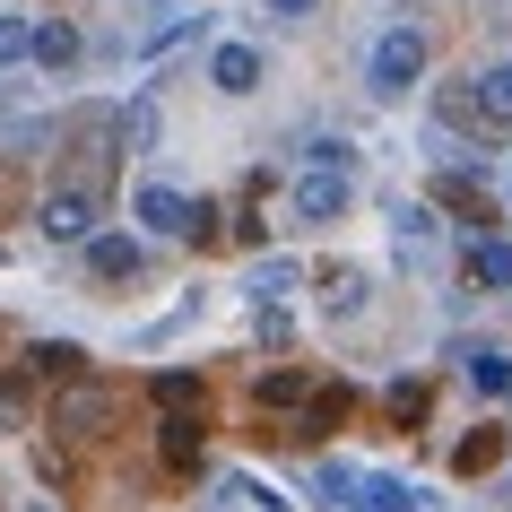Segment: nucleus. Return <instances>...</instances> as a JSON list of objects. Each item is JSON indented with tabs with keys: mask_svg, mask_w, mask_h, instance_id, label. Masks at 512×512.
Wrapping results in <instances>:
<instances>
[{
	"mask_svg": "<svg viewBox=\"0 0 512 512\" xmlns=\"http://www.w3.org/2000/svg\"><path fill=\"white\" fill-rule=\"evenodd\" d=\"M426 79V27H382L374 53H365V87L374 96H408Z\"/></svg>",
	"mask_w": 512,
	"mask_h": 512,
	"instance_id": "nucleus-1",
	"label": "nucleus"
},
{
	"mask_svg": "<svg viewBox=\"0 0 512 512\" xmlns=\"http://www.w3.org/2000/svg\"><path fill=\"white\" fill-rule=\"evenodd\" d=\"M139 235H174V243H209L217 217H200V200H183L174 183H139Z\"/></svg>",
	"mask_w": 512,
	"mask_h": 512,
	"instance_id": "nucleus-2",
	"label": "nucleus"
},
{
	"mask_svg": "<svg viewBox=\"0 0 512 512\" xmlns=\"http://www.w3.org/2000/svg\"><path fill=\"white\" fill-rule=\"evenodd\" d=\"M96 217H105V174H70V183L44 200V235L53 243H87Z\"/></svg>",
	"mask_w": 512,
	"mask_h": 512,
	"instance_id": "nucleus-3",
	"label": "nucleus"
},
{
	"mask_svg": "<svg viewBox=\"0 0 512 512\" xmlns=\"http://www.w3.org/2000/svg\"><path fill=\"white\" fill-rule=\"evenodd\" d=\"M348 200H356V165H313V174L296 183V217L304 226H330Z\"/></svg>",
	"mask_w": 512,
	"mask_h": 512,
	"instance_id": "nucleus-4",
	"label": "nucleus"
},
{
	"mask_svg": "<svg viewBox=\"0 0 512 512\" xmlns=\"http://www.w3.org/2000/svg\"><path fill=\"white\" fill-rule=\"evenodd\" d=\"M460 270H469V287H486V296H504V287H512V243H504V235H469V252H460Z\"/></svg>",
	"mask_w": 512,
	"mask_h": 512,
	"instance_id": "nucleus-5",
	"label": "nucleus"
},
{
	"mask_svg": "<svg viewBox=\"0 0 512 512\" xmlns=\"http://www.w3.org/2000/svg\"><path fill=\"white\" fill-rule=\"evenodd\" d=\"M79 53H87V44H79L70 18H44V27L27 35V61H35V70H79Z\"/></svg>",
	"mask_w": 512,
	"mask_h": 512,
	"instance_id": "nucleus-6",
	"label": "nucleus"
},
{
	"mask_svg": "<svg viewBox=\"0 0 512 512\" xmlns=\"http://www.w3.org/2000/svg\"><path fill=\"white\" fill-rule=\"evenodd\" d=\"M209 79H217V96H252V87H261V53H252V44H217Z\"/></svg>",
	"mask_w": 512,
	"mask_h": 512,
	"instance_id": "nucleus-7",
	"label": "nucleus"
},
{
	"mask_svg": "<svg viewBox=\"0 0 512 512\" xmlns=\"http://www.w3.org/2000/svg\"><path fill=\"white\" fill-rule=\"evenodd\" d=\"M139 261H148V243H139V235H87V270H96V278H131Z\"/></svg>",
	"mask_w": 512,
	"mask_h": 512,
	"instance_id": "nucleus-8",
	"label": "nucleus"
},
{
	"mask_svg": "<svg viewBox=\"0 0 512 512\" xmlns=\"http://www.w3.org/2000/svg\"><path fill=\"white\" fill-rule=\"evenodd\" d=\"M460 374H469V391H478V400H504V391H512V356H495V348H460Z\"/></svg>",
	"mask_w": 512,
	"mask_h": 512,
	"instance_id": "nucleus-9",
	"label": "nucleus"
},
{
	"mask_svg": "<svg viewBox=\"0 0 512 512\" xmlns=\"http://www.w3.org/2000/svg\"><path fill=\"white\" fill-rule=\"evenodd\" d=\"M356 504H365V512H426L408 478H356Z\"/></svg>",
	"mask_w": 512,
	"mask_h": 512,
	"instance_id": "nucleus-10",
	"label": "nucleus"
},
{
	"mask_svg": "<svg viewBox=\"0 0 512 512\" xmlns=\"http://www.w3.org/2000/svg\"><path fill=\"white\" fill-rule=\"evenodd\" d=\"M469 105H478L486 122H512V70H478V87H469Z\"/></svg>",
	"mask_w": 512,
	"mask_h": 512,
	"instance_id": "nucleus-11",
	"label": "nucleus"
},
{
	"mask_svg": "<svg viewBox=\"0 0 512 512\" xmlns=\"http://www.w3.org/2000/svg\"><path fill=\"white\" fill-rule=\"evenodd\" d=\"M313 495H322L330 512H348V504H356V478L339 469V460H330V469H313Z\"/></svg>",
	"mask_w": 512,
	"mask_h": 512,
	"instance_id": "nucleus-12",
	"label": "nucleus"
},
{
	"mask_svg": "<svg viewBox=\"0 0 512 512\" xmlns=\"http://www.w3.org/2000/svg\"><path fill=\"white\" fill-rule=\"evenodd\" d=\"M313 165H356V148L330 139V131H304V174H313Z\"/></svg>",
	"mask_w": 512,
	"mask_h": 512,
	"instance_id": "nucleus-13",
	"label": "nucleus"
},
{
	"mask_svg": "<svg viewBox=\"0 0 512 512\" xmlns=\"http://www.w3.org/2000/svg\"><path fill=\"white\" fill-rule=\"evenodd\" d=\"M261 400H270V408H304V400H313V382H304V374H261Z\"/></svg>",
	"mask_w": 512,
	"mask_h": 512,
	"instance_id": "nucleus-14",
	"label": "nucleus"
},
{
	"mask_svg": "<svg viewBox=\"0 0 512 512\" xmlns=\"http://www.w3.org/2000/svg\"><path fill=\"white\" fill-rule=\"evenodd\" d=\"M27 18H9V9H0V70H18V61H27Z\"/></svg>",
	"mask_w": 512,
	"mask_h": 512,
	"instance_id": "nucleus-15",
	"label": "nucleus"
},
{
	"mask_svg": "<svg viewBox=\"0 0 512 512\" xmlns=\"http://www.w3.org/2000/svg\"><path fill=\"white\" fill-rule=\"evenodd\" d=\"M322 296H330V313H356V304H365V278H356V270H330Z\"/></svg>",
	"mask_w": 512,
	"mask_h": 512,
	"instance_id": "nucleus-16",
	"label": "nucleus"
},
{
	"mask_svg": "<svg viewBox=\"0 0 512 512\" xmlns=\"http://www.w3.org/2000/svg\"><path fill=\"white\" fill-rule=\"evenodd\" d=\"M287 287H296V261H261L252 270V296H287Z\"/></svg>",
	"mask_w": 512,
	"mask_h": 512,
	"instance_id": "nucleus-17",
	"label": "nucleus"
},
{
	"mask_svg": "<svg viewBox=\"0 0 512 512\" xmlns=\"http://www.w3.org/2000/svg\"><path fill=\"white\" fill-rule=\"evenodd\" d=\"M391 408H400V426H417L426 417V382H391Z\"/></svg>",
	"mask_w": 512,
	"mask_h": 512,
	"instance_id": "nucleus-18",
	"label": "nucleus"
},
{
	"mask_svg": "<svg viewBox=\"0 0 512 512\" xmlns=\"http://www.w3.org/2000/svg\"><path fill=\"white\" fill-rule=\"evenodd\" d=\"M53 417H61V426H96V417H105V400H96V391H79V400H61Z\"/></svg>",
	"mask_w": 512,
	"mask_h": 512,
	"instance_id": "nucleus-19",
	"label": "nucleus"
},
{
	"mask_svg": "<svg viewBox=\"0 0 512 512\" xmlns=\"http://www.w3.org/2000/svg\"><path fill=\"white\" fill-rule=\"evenodd\" d=\"M157 400L165 408H191V400H200V382H191V374H157Z\"/></svg>",
	"mask_w": 512,
	"mask_h": 512,
	"instance_id": "nucleus-20",
	"label": "nucleus"
},
{
	"mask_svg": "<svg viewBox=\"0 0 512 512\" xmlns=\"http://www.w3.org/2000/svg\"><path fill=\"white\" fill-rule=\"evenodd\" d=\"M35 365H44V374H79V348H61V339H44V348H35Z\"/></svg>",
	"mask_w": 512,
	"mask_h": 512,
	"instance_id": "nucleus-21",
	"label": "nucleus"
},
{
	"mask_svg": "<svg viewBox=\"0 0 512 512\" xmlns=\"http://www.w3.org/2000/svg\"><path fill=\"white\" fill-rule=\"evenodd\" d=\"M0 426H27V382H0Z\"/></svg>",
	"mask_w": 512,
	"mask_h": 512,
	"instance_id": "nucleus-22",
	"label": "nucleus"
},
{
	"mask_svg": "<svg viewBox=\"0 0 512 512\" xmlns=\"http://www.w3.org/2000/svg\"><path fill=\"white\" fill-rule=\"evenodd\" d=\"M261 9H270V18H313L322 0H261Z\"/></svg>",
	"mask_w": 512,
	"mask_h": 512,
	"instance_id": "nucleus-23",
	"label": "nucleus"
},
{
	"mask_svg": "<svg viewBox=\"0 0 512 512\" xmlns=\"http://www.w3.org/2000/svg\"><path fill=\"white\" fill-rule=\"evenodd\" d=\"M35 512H53V504H35Z\"/></svg>",
	"mask_w": 512,
	"mask_h": 512,
	"instance_id": "nucleus-24",
	"label": "nucleus"
}]
</instances>
